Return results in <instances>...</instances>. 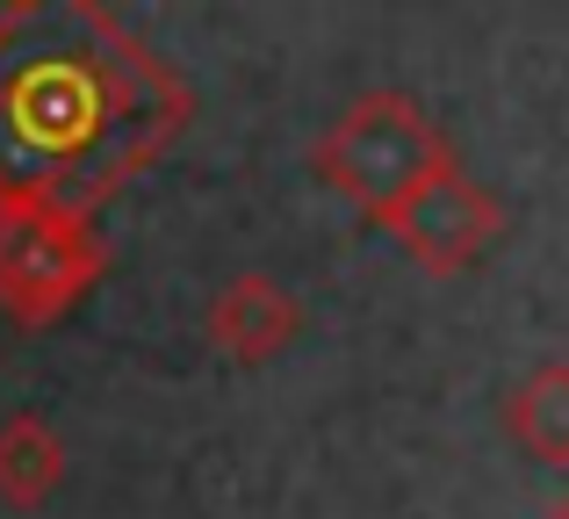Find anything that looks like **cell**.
Here are the masks:
<instances>
[{"label":"cell","mask_w":569,"mask_h":519,"mask_svg":"<svg viewBox=\"0 0 569 519\" xmlns=\"http://www.w3.org/2000/svg\"><path fill=\"white\" fill-rule=\"evenodd\" d=\"M188 123V87L80 0L0 14V202L94 210Z\"/></svg>","instance_id":"1"},{"label":"cell","mask_w":569,"mask_h":519,"mask_svg":"<svg viewBox=\"0 0 569 519\" xmlns=\"http://www.w3.org/2000/svg\"><path fill=\"white\" fill-rule=\"evenodd\" d=\"M202 332H209V347H217L223 361L267 368L274 353L296 347V332H303V303H296L274 275H231L217 296H209Z\"/></svg>","instance_id":"5"},{"label":"cell","mask_w":569,"mask_h":519,"mask_svg":"<svg viewBox=\"0 0 569 519\" xmlns=\"http://www.w3.org/2000/svg\"><path fill=\"white\" fill-rule=\"evenodd\" d=\"M58 483H66V440H58L37 411L0 419V506L37 512Z\"/></svg>","instance_id":"7"},{"label":"cell","mask_w":569,"mask_h":519,"mask_svg":"<svg viewBox=\"0 0 569 519\" xmlns=\"http://www.w3.org/2000/svg\"><path fill=\"white\" fill-rule=\"evenodd\" d=\"M548 519H569V498H562V506H556V512H548Z\"/></svg>","instance_id":"8"},{"label":"cell","mask_w":569,"mask_h":519,"mask_svg":"<svg viewBox=\"0 0 569 519\" xmlns=\"http://www.w3.org/2000/svg\"><path fill=\"white\" fill-rule=\"evenodd\" d=\"M310 167H318V181L332 188V196H347L353 210H368L376 224H389L432 173L455 167V144H447V130L426 116L418 94L368 87V94H353L347 109L325 123Z\"/></svg>","instance_id":"2"},{"label":"cell","mask_w":569,"mask_h":519,"mask_svg":"<svg viewBox=\"0 0 569 519\" xmlns=\"http://www.w3.org/2000/svg\"><path fill=\"white\" fill-rule=\"evenodd\" d=\"M109 275V239L94 210L66 202H0V310L14 325H58Z\"/></svg>","instance_id":"3"},{"label":"cell","mask_w":569,"mask_h":519,"mask_svg":"<svg viewBox=\"0 0 569 519\" xmlns=\"http://www.w3.org/2000/svg\"><path fill=\"white\" fill-rule=\"evenodd\" d=\"M505 433L527 462L569 469V361H541L505 397Z\"/></svg>","instance_id":"6"},{"label":"cell","mask_w":569,"mask_h":519,"mask_svg":"<svg viewBox=\"0 0 569 519\" xmlns=\"http://www.w3.org/2000/svg\"><path fill=\"white\" fill-rule=\"evenodd\" d=\"M389 239L403 246L426 275H469L476 260L498 246V231H505V202L490 196L476 173H461V167H447V173H432L426 188H418L411 202H403L397 217H389Z\"/></svg>","instance_id":"4"}]
</instances>
